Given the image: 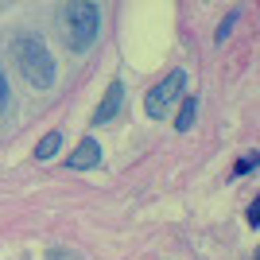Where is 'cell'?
Instances as JSON below:
<instances>
[{"label":"cell","mask_w":260,"mask_h":260,"mask_svg":"<svg viewBox=\"0 0 260 260\" xmlns=\"http://www.w3.org/2000/svg\"><path fill=\"white\" fill-rule=\"evenodd\" d=\"M12 51H16L20 74L27 78L35 89H47L54 82V58H51V51H47V43L39 39V35H20Z\"/></svg>","instance_id":"obj_2"},{"label":"cell","mask_w":260,"mask_h":260,"mask_svg":"<svg viewBox=\"0 0 260 260\" xmlns=\"http://www.w3.org/2000/svg\"><path fill=\"white\" fill-rule=\"evenodd\" d=\"M120 105H124V82H109L101 105L93 109V124H109V120L120 113Z\"/></svg>","instance_id":"obj_4"},{"label":"cell","mask_w":260,"mask_h":260,"mask_svg":"<svg viewBox=\"0 0 260 260\" xmlns=\"http://www.w3.org/2000/svg\"><path fill=\"white\" fill-rule=\"evenodd\" d=\"M233 23H237V12H229L225 20H221V27H217V43H225L229 31H233Z\"/></svg>","instance_id":"obj_8"},{"label":"cell","mask_w":260,"mask_h":260,"mask_svg":"<svg viewBox=\"0 0 260 260\" xmlns=\"http://www.w3.org/2000/svg\"><path fill=\"white\" fill-rule=\"evenodd\" d=\"M101 163V144L98 140H82L74 152L66 155V167L70 171H89V167H98Z\"/></svg>","instance_id":"obj_5"},{"label":"cell","mask_w":260,"mask_h":260,"mask_svg":"<svg viewBox=\"0 0 260 260\" xmlns=\"http://www.w3.org/2000/svg\"><path fill=\"white\" fill-rule=\"evenodd\" d=\"M58 144H62V136H58V132H47L43 140L35 144V159H51V155L58 152Z\"/></svg>","instance_id":"obj_7"},{"label":"cell","mask_w":260,"mask_h":260,"mask_svg":"<svg viewBox=\"0 0 260 260\" xmlns=\"http://www.w3.org/2000/svg\"><path fill=\"white\" fill-rule=\"evenodd\" d=\"M62 35L70 51H89V47L98 43V31H101V12L98 4H89V0H74V4H62Z\"/></svg>","instance_id":"obj_1"},{"label":"cell","mask_w":260,"mask_h":260,"mask_svg":"<svg viewBox=\"0 0 260 260\" xmlns=\"http://www.w3.org/2000/svg\"><path fill=\"white\" fill-rule=\"evenodd\" d=\"M194 117H198V101L194 98H183L179 117H175V128H179V132H190V128H194Z\"/></svg>","instance_id":"obj_6"},{"label":"cell","mask_w":260,"mask_h":260,"mask_svg":"<svg viewBox=\"0 0 260 260\" xmlns=\"http://www.w3.org/2000/svg\"><path fill=\"white\" fill-rule=\"evenodd\" d=\"M252 167H256V159H252V155H245V159L233 163V175H245V171H252Z\"/></svg>","instance_id":"obj_9"},{"label":"cell","mask_w":260,"mask_h":260,"mask_svg":"<svg viewBox=\"0 0 260 260\" xmlns=\"http://www.w3.org/2000/svg\"><path fill=\"white\" fill-rule=\"evenodd\" d=\"M8 109V82H4V70H0V113Z\"/></svg>","instance_id":"obj_10"},{"label":"cell","mask_w":260,"mask_h":260,"mask_svg":"<svg viewBox=\"0 0 260 260\" xmlns=\"http://www.w3.org/2000/svg\"><path fill=\"white\" fill-rule=\"evenodd\" d=\"M183 86H186V74L183 70H175V74H167L163 82H155L152 89H148V98H144V113L152 120H163L175 113V101L183 98Z\"/></svg>","instance_id":"obj_3"}]
</instances>
